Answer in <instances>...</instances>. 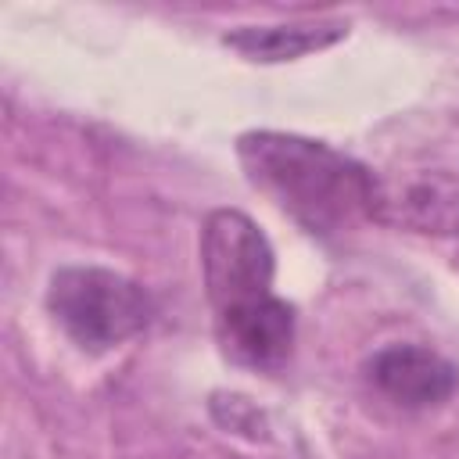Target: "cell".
Here are the masks:
<instances>
[{
    "label": "cell",
    "mask_w": 459,
    "mask_h": 459,
    "mask_svg": "<svg viewBox=\"0 0 459 459\" xmlns=\"http://www.w3.org/2000/svg\"><path fill=\"white\" fill-rule=\"evenodd\" d=\"M201 273L219 351L255 373H280L294 351L298 312L273 290L276 255L262 226L240 208H215L201 222Z\"/></svg>",
    "instance_id": "1"
},
{
    "label": "cell",
    "mask_w": 459,
    "mask_h": 459,
    "mask_svg": "<svg viewBox=\"0 0 459 459\" xmlns=\"http://www.w3.org/2000/svg\"><path fill=\"white\" fill-rule=\"evenodd\" d=\"M237 161L247 183L283 215L319 240L344 237L362 222H377L380 172L359 158L280 129H247L237 136Z\"/></svg>",
    "instance_id": "2"
},
{
    "label": "cell",
    "mask_w": 459,
    "mask_h": 459,
    "mask_svg": "<svg viewBox=\"0 0 459 459\" xmlns=\"http://www.w3.org/2000/svg\"><path fill=\"white\" fill-rule=\"evenodd\" d=\"M47 312L68 341L90 355L111 351L143 333L158 305L151 290L104 265H61L47 283Z\"/></svg>",
    "instance_id": "3"
},
{
    "label": "cell",
    "mask_w": 459,
    "mask_h": 459,
    "mask_svg": "<svg viewBox=\"0 0 459 459\" xmlns=\"http://www.w3.org/2000/svg\"><path fill=\"white\" fill-rule=\"evenodd\" d=\"M377 222L423 237H459V172L405 169L380 176Z\"/></svg>",
    "instance_id": "4"
},
{
    "label": "cell",
    "mask_w": 459,
    "mask_h": 459,
    "mask_svg": "<svg viewBox=\"0 0 459 459\" xmlns=\"http://www.w3.org/2000/svg\"><path fill=\"white\" fill-rule=\"evenodd\" d=\"M366 384L405 412H427L445 405L459 387V369L434 348L423 344H384L366 366Z\"/></svg>",
    "instance_id": "5"
},
{
    "label": "cell",
    "mask_w": 459,
    "mask_h": 459,
    "mask_svg": "<svg viewBox=\"0 0 459 459\" xmlns=\"http://www.w3.org/2000/svg\"><path fill=\"white\" fill-rule=\"evenodd\" d=\"M348 36V18H308V22H283V25H240L222 36L230 50L258 65L298 61L305 54L326 50Z\"/></svg>",
    "instance_id": "6"
}]
</instances>
